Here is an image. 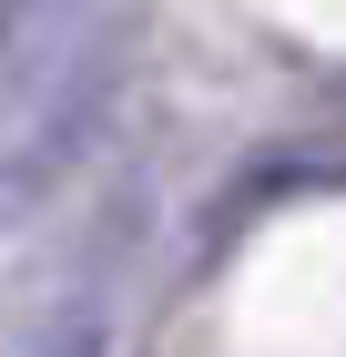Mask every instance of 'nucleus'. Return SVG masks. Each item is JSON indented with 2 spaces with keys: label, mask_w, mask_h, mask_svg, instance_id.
I'll return each mask as SVG.
<instances>
[{
  "label": "nucleus",
  "mask_w": 346,
  "mask_h": 357,
  "mask_svg": "<svg viewBox=\"0 0 346 357\" xmlns=\"http://www.w3.org/2000/svg\"><path fill=\"white\" fill-rule=\"evenodd\" d=\"M41 357H102V337H92V327H61V337H52Z\"/></svg>",
  "instance_id": "2"
},
{
  "label": "nucleus",
  "mask_w": 346,
  "mask_h": 357,
  "mask_svg": "<svg viewBox=\"0 0 346 357\" xmlns=\"http://www.w3.org/2000/svg\"><path fill=\"white\" fill-rule=\"evenodd\" d=\"M61 10H72V0H0V61L21 52V41H31L41 21H61Z\"/></svg>",
  "instance_id": "1"
}]
</instances>
